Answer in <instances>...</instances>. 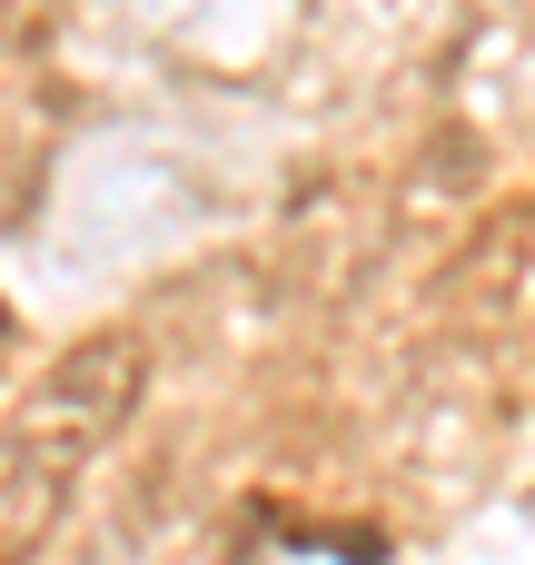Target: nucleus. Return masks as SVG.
<instances>
[{"label":"nucleus","mask_w":535,"mask_h":565,"mask_svg":"<svg viewBox=\"0 0 535 565\" xmlns=\"http://www.w3.org/2000/svg\"><path fill=\"white\" fill-rule=\"evenodd\" d=\"M0 348H10V298H0Z\"/></svg>","instance_id":"obj_3"},{"label":"nucleus","mask_w":535,"mask_h":565,"mask_svg":"<svg viewBox=\"0 0 535 565\" xmlns=\"http://www.w3.org/2000/svg\"><path fill=\"white\" fill-rule=\"evenodd\" d=\"M60 30V0H0V60H30Z\"/></svg>","instance_id":"obj_2"},{"label":"nucleus","mask_w":535,"mask_h":565,"mask_svg":"<svg viewBox=\"0 0 535 565\" xmlns=\"http://www.w3.org/2000/svg\"><path fill=\"white\" fill-rule=\"evenodd\" d=\"M139 397H149V338L139 328H89L40 367V387L0 427V565H30L50 546V526L69 516L99 447L139 417Z\"/></svg>","instance_id":"obj_1"}]
</instances>
